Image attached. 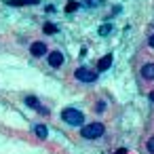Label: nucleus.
I'll list each match as a JSON object with an SVG mask.
<instances>
[{
    "label": "nucleus",
    "mask_w": 154,
    "mask_h": 154,
    "mask_svg": "<svg viewBox=\"0 0 154 154\" xmlns=\"http://www.w3.org/2000/svg\"><path fill=\"white\" fill-rule=\"evenodd\" d=\"M61 120L70 127H78L85 122V114L76 108H66V110H61Z\"/></svg>",
    "instance_id": "f257e3e1"
},
{
    "label": "nucleus",
    "mask_w": 154,
    "mask_h": 154,
    "mask_svg": "<svg viewBox=\"0 0 154 154\" xmlns=\"http://www.w3.org/2000/svg\"><path fill=\"white\" fill-rule=\"evenodd\" d=\"M80 135H82L85 139H99V137L103 135V125H101V122L85 125V127H82V131H80Z\"/></svg>",
    "instance_id": "f03ea898"
},
{
    "label": "nucleus",
    "mask_w": 154,
    "mask_h": 154,
    "mask_svg": "<svg viewBox=\"0 0 154 154\" xmlns=\"http://www.w3.org/2000/svg\"><path fill=\"white\" fill-rule=\"evenodd\" d=\"M76 78H78L80 82H93V80H95V72L89 70V68H78V70H76Z\"/></svg>",
    "instance_id": "7ed1b4c3"
},
{
    "label": "nucleus",
    "mask_w": 154,
    "mask_h": 154,
    "mask_svg": "<svg viewBox=\"0 0 154 154\" xmlns=\"http://www.w3.org/2000/svg\"><path fill=\"white\" fill-rule=\"evenodd\" d=\"M61 63H63L61 51H51V53H49V66H51V68H61Z\"/></svg>",
    "instance_id": "20e7f679"
},
{
    "label": "nucleus",
    "mask_w": 154,
    "mask_h": 154,
    "mask_svg": "<svg viewBox=\"0 0 154 154\" xmlns=\"http://www.w3.org/2000/svg\"><path fill=\"white\" fill-rule=\"evenodd\" d=\"M30 51H32L34 57H42V55L47 53V45H45V42H34V45L30 47Z\"/></svg>",
    "instance_id": "39448f33"
},
{
    "label": "nucleus",
    "mask_w": 154,
    "mask_h": 154,
    "mask_svg": "<svg viewBox=\"0 0 154 154\" xmlns=\"http://www.w3.org/2000/svg\"><path fill=\"white\" fill-rule=\"evenodd\" d=\"M26 103H28L30 108H36V110H38L40 114H49V110H47V108H42V106L38 103V99H36L34 95H30V97H26Z\"/></svg>",
    "instance_id": "423d86ee"
},
{
    "label": "nucleus",
    "mask_w": 154,
    "mask_h": 154,
    "mask_svg": "<svg viewBox=\"0 0 154 154\" xmlns=\"http://www.w3.org/2000/svg\"><path fill=\"white\" fill-rule=\"evenodd\" d=\"M141 76L146 80H154V63H143L141 66Z\"/></svg>",
    "instance_id": "0eeeda50"
},
{
    "label": "nucleus",
    "mask_w": 154,
    "mask_h": 154,
    "mask_svg": "<svg viewBox=\"0 0 154 154\" xmlns=\"http://www.w3.org/2000/svg\"><path fill=\"white\" fill-rule=\"evenodd\" d=\"M110 66H112V53H108V55H103V57L99 59V63H97V68H99L101 72H103V70H108Z\"/></svg>",
    "instance_id": "6e6552de"
},
{
    "label": "nucleus",
    "mask_w": 154,
    "mask_h": 154,
    "mask_svg": "<svg viewBox=\"0 0 154 154\" xmlns=\"http://www.w3.org/2000/svg\"><path fill=\"white\" fill-rule=\"evenodd\" d=\"M34 131H36V135H38V137H42V139L49 135V129H47L45 125H36V129H34Z\"/></svg>",
    "instance_id": "1a4fd4ad"
},
{
    "label": "nucleus",
    "mask_w": 154,
    "mask_h": 154,
    "mask_svg": "<svg viewBox=\"0 0 154 154\" xmlns=\"http://www.w3.org/2000/svg\"><path fill=\"white\" fill-rule=\"evenodd\" d=\"M78 9V2L76 0H72V2H68V7H66V13H72V11H76Z\"/></svg>",
    "instance_id": "9d476101"
},
{
    "label": "nucleus",
    "mask_w": 154,
    "mask_h": 154,
    "mask_svg": "<svg viewBox=\"0 0 154 154\" xmlns=\"http://www.w3.org/2000/svg\"><path fill=\"white\" fill-rule=\"evenodd\" d=\"M45 32H47V34H55V32H57V28H55L53 23H45Z\"/></svg>",
    "instance_id": "9b49d317"
},
{
    "label": "nucleus",
    "mask_w": 154,
    "mask_h": 154,
    "mask_svg": "<svg viewBox=\"0 0 154 154\" xmlns=\"http://www.w3.org/2000/svg\"><path fill=\"white\" fill-rule=\"evenodd\" d=\"M148 152H150V154H154V137H150V139H148Z\"/></svg>",
    "instance_id": "f8f14e48"
},
{
    "label": "nucleus",
    "mask_w": 154,
    "mask_h": 154,
    "mask_svg": "<svg viewBox=\"0 0 154 154\" xmlns=\"http://www.w3.org/2000/svg\"><path fill=\"white\" fill-rule=\"evenodd\" d=\"M110 30H112V28H110V26H103V28H101V30H99V34H101V36H106V34H108V32H110Z\"/></svg>",
    "instance_id": "ddd939ff"
},
{
    "label": "nucleus",
    "mask_w": 154,
    "mask_h": 154,
    "mask_svg": "<svg viewBox=\"0 0 154 154\" xmlns=\"http://www.w3.org/2000/svg\"><path fill=\"white\" fill-rule=\"evenodd\" d=\"M148 45H150V47H152V49H154V34H152V36H150V38H148Z\"/></svg>",
    "instance_id": "4468645a"
},
{
    "label": "nucleus",
    "mask_w": 154,
    "mask_h": 154,
    "mask_svg": "<svg viewBox=\"0 0 154 154\" xmlns=\"http://www.w3.org/2000/svg\"><path fill=\"white\" fill-rule=\"evenodd\" d=\"M114 154H127V150H125V148H120V150H116Z\"/></svg>",
    "instance_id": "2eb2a0df"
},
{
    "label": "nucleus",
    "mask_w": 154,
    "mask_h": 154,
    "mask_svg": "<svg viewBox=\"0 0 154 154\" xmlns=\"http://www.w3.org/2000/svg\"><path fill=\"white\" fill-rule=\"evenodd\" d=\"M150 101H152V103H154V91H152V93H150Z\"/></svg>",
    "instance_id": "dca6fc26"
}]
</instances>
